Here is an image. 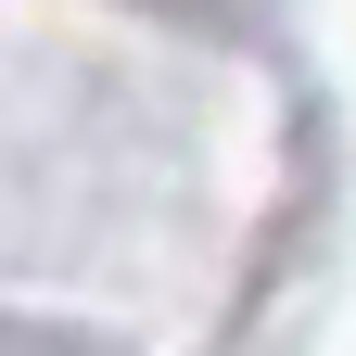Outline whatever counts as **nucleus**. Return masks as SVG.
Here are the masks:
<instances>
[]
</instances>
